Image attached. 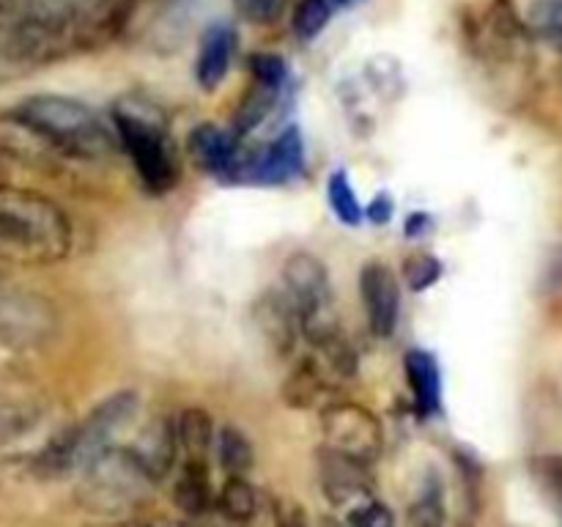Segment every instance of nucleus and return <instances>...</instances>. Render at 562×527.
Returning <instances> with one entry per match:
<instances>
[{"label":"nucleus","mask_w":562,"mask_h":527,"mask_svg":"<svg viewBox=\"0 0 562 527\" xmlns=\"http://www.w3.org/2000/svg\"><path fill=\"white\" fill-rule=\"evenodd\" d=\"M346 0H300L294 9V33L302 42L316 38L333 22Z\"/></svg>","instance_id":"23"},{"label":"nucleus","mask_w":562,"mask_h":527,"mask_svg":"<svg viewBox=\"0 0 562 527\" xmlns=\"http://www.w3.org/2000/svg\"><path fill=\"white\" fill-rule=\"evenodd\" d=\"M217 508L234 525H247L258 508L256 489L245 481V475H228V481L223 483L217 494Z\"/></svg>","instance_id":"20"},{"label":"nucleus","mask_w":562,"mask_h":527,"mask_svg":"<svg viewBox=\"0 0 562 527\" xmlns=\"http://www.w3.org/2000/svg\"><path fill=\"white\" fill-rule=\"evenodd\" d=\"M256 327L261 333V338L267 340L269 349L274 355L285 357L289 351H294L296 335H300V322H296V313L291 307L289 296L278 294V291H269L261 300L256 302Z\"/></svg>","instance_id":"13"},{"label":"nucleus","mask_w":562,"mask_h":527,"mask_svg":"<svg viewBox=\"0 0 562 527\" xmlns=\"http://www.w3.org/2000/svg\"><path fill=\"white\" fill-rule=\"evenodd\" d=\"M9 119L49 152L97 159L113 148V137L104 130L102 119L88 104L71 97H55V93L27 97L11 108Z\"/></svg>","instance_id":"3"},{"label":"nucleus","mask_w":562,"mask_h":527,"mask_svg":"<svg viewBox=\"0 0 562 527\" xmlns=\"http://www.w3.org/2000/svg\"><path fill=\"white\" fill-rule=\"evenodd\" d=\"M318 481L333 505H357L368 500V492H371L368 464H360V461L335 453L329 448L318 453Z\"/></svg>","instance_id":"11"},{"label":"nucleus","mask_w":562,"mask_h":527,"mask_svg":"<svg viewBox=\"0 0 562 527\" xmlns=\"http://www.w3.org/2000/svg\"><path fill=\"white\" fill-rule=\"evenodd\" d=\"M173 500L184 514L201 516L212 508L214 494L209 486V464L201 461H184L179 481L173 486Z\"/></svg>","instance_id":"19"},{"label":"nucleus","mask_w":562,"mask_h":527,"mask_svg":"<svg viewBox=\"0 0 562 527\" xmlns=\"http://www.w3.org/2000/svg\"><path fill=\"white\" fill-rule=\"evenodd\" d=\"M346 527H393V514L376 500H362L349 508Z\"/></svg>","instance_id":"28"},{"label":"nucleus","mask_w":562,"mask_h":527,"mask_svg":"<svg viewBox=\"0 0 562 527\" xmlns=\"http://www.w3.org/2000/svg\"><path fill=\"white\" fill-rule=\"evenodd\" d=\"M137 415V395L132 390H121L104 399L91 415L75 428V467L80 470L86 461H91L99 450L110 448L113 437L132 423Z\"/></svg>","instance_id":"8"},{"label":"nucleus","mask_w":562,"mask_h":527,"mask_svg":"<svg viewBox=\"0 0 562 527\" xmlns=\"http://www.w3.org/2000/svg\"><path fill=\"white\" fill-rule=\"evenodd\" d=\"M71 225L58 203L0 184V264L47 267L69 256Z\"/></svg>","instance_id":"2"},{"label":"nucleus","mask_w":562,"mask_h":527,"mask_svg":"<svg viewBox=\"0 0 562 527\" xmlns=\"http://www.w3.org/2000/svg\"><path fill=\"white\" fill-rule=\"evenodd\" d=\"M305 165V148H302L300 130H285L274 143L263 146L258 154L236 152V162L231 176H250L261 184H278V181L294 179Z\"/></svg>","instance_id":"9"},{"label":"nucleus","mask_w":562,"mask_h":527,"mask_svg":"<svg viewBox=\"0 0 562 527\" xmlns=\"http://www.w3.org/2000/svg\"><path fill=\"white\" fill-rule=\"evenodd\" d=\"M88 527H159V519H110Z\"/></svg>","instance_id":"33"},{"label":"nucleus","mask_w":562,"mask_h":527,"mask_svg":"<svg viewBox=\"0 0 562 527\" xmlns=\"http://www.w3.org/2000/svg\"><path fill=\"white\" fill-rule=\"evenodd\" d=\"M366 214H368V220H371V223L384 225L390 217H393V203H390L387 195H379V198H373Z\"/></svg>","instance_id":"32"},{"label":"nucleus","mask_w":562,"mask_h":527,"mask_svg":"<svg viewBox=\"0 0 562 527\" xmlns=\"http://www.w3.org/2000/svg\"><path fill=\"white\" fill-rule=\"evenodd\" d=\"M327 198H329V206H333V212L338 214L340 223H346V225L362 223V214L366 212H362L360 201H357L355 187H351L349 176H346L344 170H335V173L329 176Z\"/></svg>","instance_id":"24"},{"label":"nucleus","mask_w":562,"mask_h":527,"mask_svg":"<svg viewBox=\"0 0 562 527\" xmlns=\"http://www.w3.org/2000/svg\"><path fill=\"white\" fill-rule=\"evenodd\" d=\"M530 27L543 42L562 47V0H536L530 9Z\"/></svg>","instance_id":"26"},{"label":"nucleus","mask_w":562,"mask_h":527,"mask_svg":"<svg viewBox=\"0 0 562 527\" xmlns=\"http://www.w3.org/2000/svg\"><path fill=\"white\" fill-rule=\"evenodd\" d=\"M404 371L417 412L423 417L437 415L442 406V373H439L437 357L426 349H409L404 357Z\"/></svg>","instance_id":"15"},{"label":"nucleus","mask_w":562,"mask_h":527,"mask_svg":"<svg viewBox=\"0 0 562 527\" xmlns=\"http://www.w3.org/2000/svg\"><path fill=\"white\" fill-rule=\"evenodd\" d=\"M360 294L373 335L390 338L401 318V285L393 269L382 261L366 264L360 272Z\"/></svg>","instance_id":"10"},{"label":"nucleus","mask_w":562,"mask_h":527,"mask_svg":"<svg viewBox=\"0 0 562 527\" xmlns=\"http://www.w3.org/2000/svg\"><path fill=\"white\" fill-rule=\"evenodd\" d=\"M439 274H442V264H439V258L428 256V253H417V256L406 261V280H409L415 291H423L437 283Z\"/></svg>","instance_id":"29"},{"label":"nucleus","mask_w":562,"mask_h":527,"mask_svg":"<svg viewBox=\"0 0 562 527\" xmlns=\"http://www.w3.org/2000/svg\"><path fill=\"white\" fill-rule=\"evenodd\" d=\"M22 5V0H0V20L9 14H16V9Z\"/></svg>","instance_id":"35"},{"label":"nucleus","mask_w":562,"mask_h":527,"mask_svg":"<svg viewBox=\"0 0 562 527\" xmlns=\"http://www.w3.org/2000/svg\"><path fill=\"white\" fill-rule=\"evenodd\" d=\"M214 448H217L220 467H223L228 475H245L252 467V445L239 428H220L217 437H214Z\"/></svg>","instance_id":"21"},{"label":"nucleus","mask_w":562,"mask_h":527,"mask_svg":"<svg viewBox=\"0 0 562 527\" xmlns=\"http://www.w3.org/2000/svg\"><path fill=\"white\" fill-rule=\"evenodd\" d=\"M187 148H190V157L195 159L198 168L212 176H231L236 162V152H239L234 137L214 124L195 126L190 132Z\"/></svg>","instance_id":"14"},{"label":"nucleus","mask_w":562,"mask_h":527,"mask_svg":"<svg viewBox=\"0 0 562 527\" xmlns=\"http://www.w3.org/2000/svg\"><path fill=\"white\" fill-rule=\"evenodd\" d=\"M159 527H201V525H192V522H170V519H159Z\"/></svg>","instance_id":"36"},{"label":"nucleus","mask_w":562,"mask_h":527,"mask_svg":"<svg viewBox=\"0 0 562 527\" xmlns=\"http://www.w3.org/2000/svg\"><path fill=\"white\" fill-rule=\"evenodd\" d=\"M285 296L300 322V335H305L307 344L322 346L340 335L338 311H335L333 285L329 272L316 256L311 253H294L283 267Z\"/></svg>","instance_id":"6"},{"label":"nucleus","mask_w":562,"mask_h":527,"mask_svg":"<svg viewBox=\"0 0 562 527\" xmlns=\"http://www.w3.org/2000/svg\"><path fill=\"white\" fill-rule=\"evenodd\" d=\"M135 0H80L58 11H20L0 31V58L20 66H47L113 42L130 22Z\"/></svg>","instance_id":"1"},{"label":"nucleus","mask_w":562,"mask_h":527,"mask_svg":"<svg viewBox=\"0 0 562 527\" xmlns=\"http://www.w3.org/2000/svg\"><path fill=\"white\" fill-rule=\"evenodd\" d=\"M560 280H562V247H560L558 253H554L552 264H549V280H547V285H549V289H558Z\"/></svg>","instance_id":"34"},{"label":"nucleus","mask_w":562,"mask_h":527,"mask_svg":"<svg viewBox=\"0 0 562 527\" xmlns=\"http://www.w3.org/2000/svg\"><path fill=\"white\" fill-rule=\"evenodd\" d=\"M420 527H439V522H423Z\"/></svg>","instance_id":"38"},{"label":"nucleus","mask_w":562,"mask_h":527,"mask_svg":"<svg viewBox=\"0 0 562 527\" xmlns=\"http://www.w3.org/2000/svg\"><path fill=\"white\" fill-rule=\"evenodd\" d=\"M5 179V162H3V148H0V184H3Z\"/></svg>","instance_id":"37"},{"label":"nucleus","mask_w":562,"mask_h":527,"mask_svg":"<svg viewBox=\"0 0 562 527\" xmlns=\"http://www.w3.org/2000/svg\"><path fill=\"white\" fill-rule=\"evenodd\" d=\"M113 121L115 135L130 154L143 187L154 195L173 190L179 181V159L162 110L132 93L115 104Z\"/></svg>","instance_id":"4"},{"label":"nucleus","mask_w":562,"mask_h":527,"mask_svg":"<svg viewBox=\"0 0 562 527\" xmlns=\"http://www.w3.org/2000/svg\"><path fill=\"white\" fill-rule=\"evenodd\" d=\"M324 448L344 453L360 464L371 467L382 456L384 431L371 410L351 401H335L322 410Z\"/></svg>","instance_id":"7"},{"label":"nucleus","mask_w":562,"mask_h":527,"mask_svg":"<svg viewBox=\"0 0 562 527\" xmlns=\"http://www.w3.org/2000/svg\"><path fill=\"white\" fill-rule=\"evenodd\" d=\"M38 421V410L33 404L14 399H0V445L31 431Z\"/></svg>","instance_id":"25"},{"label":"nucleus","mask_w":562,"mask_h":527,"mask_svg":"<svg viewBox=\"0 0 562 527\" xmlns=\"http://www.w3.org/2000/svg\"><path fill=\"white\" fill-rule=\"evenodd\" d=\"M274 527H311L307 514L294 500H274Z\"/></svg>","instance_id":"31"},{"label":"nucleus","mask_w":562,"mask_h":527,"mask_svg":"<svg viewBox=\"0 0 562 527\" xmlns=\"http://www.w3.org/2000/svg\"><path fill=\"white\" fill-rule=\"evenodd\" d=\"M335 373L329 371L327 362L316 360V357H307L296 366V371L291 373L289 382H285L283 393L285 401L291 406H313L324 399V393L333 390Z\"/></svg>","instance_id":"17"},{"label":"nucleus","mask_w":562,"mask_h":527,"mask_svg":"<svg viewBox=\"0 0 562 527\" xmlns=\"http://www.w3.org/2000/svg\"><path fill=\"white\" fill-rule=\"evenodd\" d=\"M530 472L538 492L547 500V505L552 508V514L558 516L562 527V456H538V459L530 461Z\"/></svg>","instance_id":"22"},{"label":"nucleus","mask_w":562,"mask_h":527,"mask_svg":"<svg viewBox=\"0 0 562 527\" xmlns=\"http://www.w3.org/2000/svg\"><path fill=\"white\" fill-rule=\"evenodd\" d=\"M250 66H252V77H256V82H261V86L283 88L285 80H289V66H285V60L280 58V55L258 53L252 55Z\"/></svg>","instance_id":"27"},{"label":"nucleus","mask_w":562,"mask_h":527,"mask_svg":"<svg viewBox=\"0 0 562 527\" xmlns=\"http://www.w3.org/2000/svg\"><path fill=\"white\" fill-rule=\"evenodd\" d=\"M154 478L126 448L110 445L80 467V503L104 516H124L151 497Z\"/></svg>","instance_id":"5"},{"label":"nucleus","mask_w":562,"mask_h":527,"mask_svg":"<svg viewBox=\"0 0 562 527\" xmlns=\"http://www.w3.org/2000/svg\"><path fill=\"white\" fill-rule=\"evenodd\" d=\"M285 3H289V0H234L239 14L245 16V20L258 22V25H269V22L278 20V16L283 14Z\"/></svg>","instance_id":"30"},{"label":"nucleus","mask_w":562,"mask_h":527,"mask_svg":"<svg viewBox=\"0 0 562 527\" xmlns=\"http://www.w3.org/2000/svg\"><path fill=\"white\" fill-rule=\"evenodd\" d=\"M132 456H135L137 464L154 478V481H162L165 475L173 467L176 453H179V437H176V421L170 417L157 415L140 428V434L135 437V442L130 445Z\"/></svg>","instance_id":"12"},{"label":"nucleus","mask_w":562,"mask_h":527,"mask_svg":"<svg viewBox=\"0 0 562 527\" xmlns=\"http://www.w3.org/2000/svg\"><path fill=\"white\" fill-rule=\"evenodd\" d=\"M234 31L228 25H212L203 33L195 60V77L203 91H214L225 80L234 58Z\"/></svg>","instance_id":"16"},{"label":"nucleus","mask_w":562,"mask_h":527,"mask_svg":"<svg viewBox=\"0 0 562 527\" xmlns=\"http://www.w3.org/2000/svg\"><path fill=\"white\" fill-rule=\"evenodd\" d=\"M176 437H179V448L184 450L187 461H201L209 464V456L214 450V423L203 410H187L176 421Z\"/></svg>","instance_id":"18"}]
</instances>
